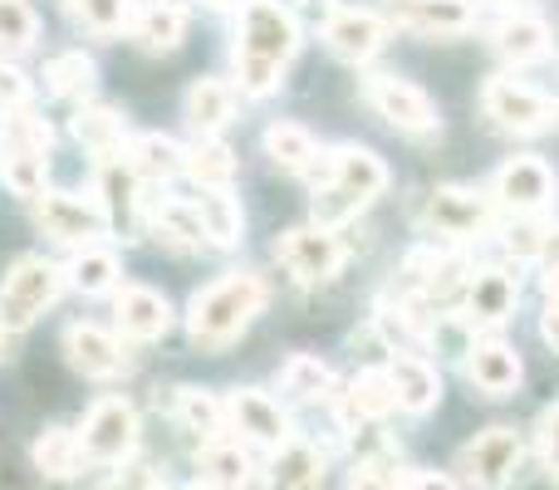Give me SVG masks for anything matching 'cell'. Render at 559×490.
Wrapping results in <instances>:
<instances>
[{
    "label": "cell",
    "instance_id": "23",
    "mask_svg": "<svg viewBox=\"0 0 559 490\" xmlns=\"http://www.w3.org/2000/svg\"><path fill=\"white\" fill-rule=\"evenodd\" d=\"M123 167L138 182H173L187 167V147L167 133H138L133 143L123 147Z\"/></svg>",
    "mask_w": 559,
    "mask_h": 490
},
{
    "label": "cell",
    "instance_id": "37",
    "mask_svg": "<svg viewBox=\"0 0 559 490\" xmlns=\"http://www.w3.org/2000/svg\"><path fill=\"white\" fill-rule=\"evenodd\" d=\"M94 79H98L94 59L79 55V49H69V55H55L45 64V88L55 98H84L88 88H94Z\"/></svg>",
    "mask_w": 559,
    "mask_h": 490
},
{
    "label": "cell",
    "instance_id": "35",
    "mask_svg": "<svg viewBox=\"0 0 559 490\" xmlns=\"http://www.w3.org/2000/svg\"><path fill=\"white\" fill-rule=\"evenodd\" d=\"M280 387H285L295 403H319V397L334 393V373H329V363H319L314 354H295L280 368Z\"/></svg>",
    "mask_w": 559,
    "mask_h": 490
},
{
    "label": "cell",
    "instance_id": "4",
    "mask_svg": "<svg viewBox=\"0 0 559 490\" xmlns=\"http://www.w3.org/2000/svg\"><path fill=\"white\" fill-rule=\"evenodd\" d=\"M59 295H64V270L49 265L45 255L15 260L10 275L0 279V328L5 334H25L29 324L45 319V309H55Z\"/></svg>",
    "mask_w": 559,
    "mask_h": 490
},
{
    "label": "cell",
    "instance_id": "25",
    "mask_svg": "<svg viewBox=\"0 0 559 490\" xmlns=\"http://www.w3.org/2000/svg\"><path fill=\"white\" fill-rule=\"evenodd\" d=\"M466 378H472V387H481L486 397H511L515 387H521L525 368H521V354L506 344H472V354H466Z\"/></svg>",
    "mask_w": 559,
    "mask_h": 490
},
{
    "label": "cell",
    "instance_id": "34",
    "mask_svg": "<svg viewBox=\"0 0 559 490\" xmlns=\"http://www.w3.org/2000/svg\"><path fill=\"white\" fill-rule=\"evenodd\" d=\"M64 275L79 295H108L123 279V265H118V255L108 246H79V255L69 260Z\"/></svg>",
    "mask_w": 559,
    "mask_h": 490
},
{
    "label": "cell",
    "instance_id": "21",
    "mask_svg": "<svg viewBox=\"0 0 559 490\" xmlns=\"http://www.w3.org/2000/svg\"><path fill=\"white\" fill-rule=\"evenodd\" d=\"M388 378H393L397 407H403L407 417H427L437 403H442V373H437L423 354H393Z\"/></svg>",
    "mask_w": 559,
    "mask_h": 490
},
{
    "label": "cell",
    "instance_id": "26",
    "mask_svg": "<svg viewBox=\"0 0 559 490\" xmlns=\"http://www.w3.org/2000/svg\"><path fill=\"white\" fill-rule=\"evenodd\" d=\"M550 25H545L540 15H531V10H511V15L496 25V55L506 59V64H535V59L550 55Z\"/></svg>",
    "mask_w": 559,
    "mask_h": 490
},
{
    "label": "cell",
    "instance_id": "47",
    "mask_svg": "<svg viewBox=\"0 0 559 490\" xmlns=\"http://www.w3.org/2000/svg\"><path fill=\"white\" fill-rule=\"evenodd\" d=\"M202 5H212V10H231V5H246V0H202Z\"/></svg>",
    "mask_w": 559,
    "mask_h": 490
},
{
    "label": "cell",
    "instance_id": "28",
    "mask_svg": "<svg viewBox=\"0 0 559 490\" xmlns=\"http://www.w3.org/2000/svg\"><path fill=\"white\" fill-rule=\"evenodd\" d=\"M74 138L98 157V163H123V147H128V128L118 108L104 104H88L74 113Z\"/></svg>",
    "mask_w": 559,
    "mask_h": 490
},
{
    "label": "cell",
    "instance_id": "44",
    "mask_svg": "<svg viewBox=\"0 0 559 490\" xmlns=\"http://www.w3.org/2000/svg\"><path fill=\"white\" fill-rule=\"evenodd\" d=\"M344 490H397V481L383 471V466H373V462H358L354 471H348V486Z\"/></svg>",
    "mask_w": 559,
    "mask_h": 490
},
{
    "label": "cell",
    "instance_id": "24",
    "mask_svg": "<svg viewBox=\"0 0 559 490\" xmlns=\"http://www.w3.org/2000/svg\"><path fill=\"white\" fill-rule=\"evenodd\" d=\"M251 476H255V462L241 442H226V437L202 442V452H197V481L206 490H246Z\"/></svg>",
    "mask_w": 559,
    "mask_h": 490
},
{
    "label": "cell",
    "instance_id": "27",
    "mask_svg": "<svg viewBox=\"0 0 559 490\" xmlns=\"http://www.w3.org/2000/svg\"><path fill=\"white\" fill-rule=\"evenodd\" d=\"M29 462L45 481H74L84 471V442H79L74 427H45L29 446Z\"/></svg>",
    "mask_w": 559,
    "mask_h": 490
},
{
    "label": "cell",
    "instance_id": "52",
    "mask_svg": "<svg viewBox=\"0 0 559 490\" xmlns=\"http://www.w3.org/2000/svg\"><path fill=\"white\" fill-rule=\"evenodd\" d=\"M555 123H559V108H555Z\"/></svg>",
    "mask_w": 559,
    "mask_h": 490
},
{
    "label": "cell",
    "instance_id": "42",
    "mask_svg": "<svg viewBox=\"0 0 559 490\" xmlns=\"http://www.w3.org/2000/svg\"><path fill=\"white\" fill-rule=\"evenodd\" d=\"M535 442H540V456H545V471L559 481V403H550L535 422Z\"/></svg>",
    "mask_w": 559,
    "mask_h": 490
},
{
    "label": "cell",
    "instance_id": "48",
    "mask_svg": "<svg viewBox=\"0 0 559 490\" xmlns=\"http://www.w3.org/2000/svg\"><path fill=\"white\" fill-rule=\"evenodd\" d=\"M486 5H506V10H515V5H525V0H486Z\"/></svg>",
    "mask_w": 559,
    "mask_h": 490
},
{
    "label": "cell",
    "instance_id": "43",
    "mask_svg": "<svg viewBox=\"0 0 559 490\" xmlns=\"http://www.w3.org/2000/svg\"><path fill=\"white\" fill-rule=\"evenodd\" d=\"M29 108V79L15 64H0V113H20Z\"/></svg>",
    "mask_w": 559,
    "mask_h": 490
},
{
    "label": "cell",
    "instance_id": "36",
    "mask_svg": "<svg viewBox=\"0 0 559 490\" xmlns=\"http://www.w3.org/2000/svg\"><path fill=\"white\" fill-rule=\"evenodd\" d=\"M182 172H192L197 187H231L236 182V153L226 143H216V138H202L197 147H187Z\"/></svg>",
    "mask_w": 559,
    "mask_h": 490
},
{
    "label": "cell",
    "instance_id": "40",
    "mask_svg": "<svg viewBox=\"0 0 559 490\" xmlns=\"http://www.w3.org/2000/svg\"><path fill=\"white\" fill-rule=\"evenodd\" d=\"M74 10L94 35H118L128 25V0H74Z\"/></svg>",
    "mask_w": 559,
    "mask_h": 490
},
{
    "label": "cell",
    "instance_id": "8",
    "mask_svg": "<svg viewBox=\"0 0 559 490\" xmlns=\"http://www.w3.org/2000/svg\"><path fill=\"white\" fill-rule=\"evenodd\" d=\"M481 108H486V118H491L501 133H515V138H531V133L555 128V104H550V98H545L540 88L511 79V74L486 79Z\"/></svg>",
    "mask_w": 559,
    "mask_h": 490
},
{
    "label": "cell",
    "instance_id": "15",
    "mask_svg": "<svg viewBox=\"0 0 559 490\" xmlns=\"http://www.w3.org/2000/svg\"><path fill=\"white\" fill-rule=\"evenodd\" d=\"M383 20L397 29H413L427 39H452L476 25L472 0H388Z\"/></svg>",
    "mask_w": 559,
    "mask_h": 490
},
{
    "label": "cell",
    "instance_id": "39",
    "mask_svg": "<svg viewBox=\"0 0 559 490\" xmlns=\"http://www.w3.org/2000/svg\"><path fill=\"white\" fill-rule=\"evenodd\" d=\"M35 35H39V20L29 10V0H0V49L20 55V49L35 45Z\"/></svg>",
    "mask_w": 559,
    "mask_h": 490
},
{
    "label": "cell",
    "instance_id": "16",
    "mask_svg": "<svg viewBox=\"0 0 559 490\" xmlns=\"http://www.w3.org/2000/svg\"><path fill=\"white\" fill-rule=\"evenodd\" d=\"M427 226L452 241H476L491 231V202L472 187H437L427 196Z\"/></svg>",
    "mask_w": 559,
    "mask_h": 490
},
{
    "label": "cell",
    "instance_id": "7",
    "mask_svg": "<svg viewBox=\"0 0 559 490\" xmlns=\"http://www.w3.org/2000/svg\"><path fill=\"white\" fill-rule=\"evenodd\" d=\"M525 462V437L515 427H486L456 452V471L476 490H506Z\"/></svg>",
    "mask_w": 559,
    "mask_h": 490
},
{
    "label": "cell",
    "instance_id": "11",
    "mask_svg": "<svg viewBox=\"0 0 559 490\" xmlns=\"http://www.w3.org/2000/svg\"><path fill=\"white\" fill-rule=\"evenodd\" d=\"M35 226L59 246H94L108 231V212L94 196L74 192H39L35 196Z\"/></svg>",
    "mask_w": 559,
    "mask_h": 490
},
{
    "label": "cell",
    "instance_id": "14",
    "mask_svg": "<svg viewBox=\"0 0 559 490\" xmlns=\"http://www.w3.org/2000/svg\"><path fill=\"white\" fill-rule=\"evenodd\" d=\"M555 172H550V163L545 157H511V163L496 172V182H491V192H496V202L506 206V212H515V216H540L545 206L555 202Z\"/></svg>",
    "mask_w": 559,
    "mask_h": 490
},
{
    "label": "cell",
    "instance_id": "2",
    "mask_svg": "<svg viewBox=\"0 0 559 490\" xmlns=\"http://www.w3.org/2000/svg\"><path fill=\"white\" fill-rule=\"evenodd\" d=\"M299 49V25L280 0H246L241 29H236V79L241 94L265 98L280 84L285 64Z\"/></svg>",
    "mask_w": 559,
    "mask_h": 490
},
{
    "label": "cell",
    "instance_id": "29",
    "mask_svg": "<svg viewBox=\"0 0 559 490\" xmlns=\"http://www.w3.org/2000/svg\"><path fill=\"white\" fill-rule=\"evenodd\" d=\"M192 206H197V216H202L206 246H216V250H231L236 241H241V226H246V216H241V202H236V196H231V187H197Z\"/></svg>",
    "mask_w": 559,
    "mask_h": 490
},
{
    "label": "cell",
    "instance_id": "5",
    "mask_svg": "<svg viewBox=\"0 0 559 490\" xmlns=\"http://www.w3.org/2000/svg\"><path fill=\"white\" fill-rule=\"evenodd\" d=\"M49 133L45 118H35L29 108L20 113H5V133H0V172H5L10 192L15 196H29L35 202L45 192V167H49Z\"/></svg>",
    "mask_w": 559,
    "mask_h": 490
},
{
    "label": "cell",
    "instance_id": "13",
    "mask_svg": "<svg viewBox=\"0 0 559 490\" xmlns=\"http://www.w3.org/2000/svg\"><path fill=\"white\" fill-rule=\"evenodd\" d=\"M515 304H521V279H515L506 265H486V270H472V275H466L462 319L472 328H501L506 319L515 314Z\"/></svg>",
    "mask_w": 559,
    "mask_h": 490
},
{
    "label": "cell",
    "instance_id": "31",
    "mask_svg": "<svg viewBox=\"0 0 559 490\" xmlns=\"http://www.w3.org/2000/svg\"><path fill=\"white\" fill-rule=\"evenodd\" d=\"M133 39L147 49V55H167L187 39V5L177 0H153L133 15Z\"/></svg>",
    "mask_w": 559,
    "mask_h": 490
},
{
    "label": "cell",
    "instance_id": "17",
    "mask_svg": "<svg viewBox=\"0 0 559 490\" xmlns=\"http://www.w3.org/2000/svg\"><path fill=\"white\" fill-rule=\"evenodd\" d=\"M324 45L334 49L338 59L348 64H368L378 49L388 45V20L383 10H354V5H338L329 10L324 20Z\"/></svg>",
    "mask_w": 559,
    "mask_h": 490
},
{
    "label": "cell",
    "instance_id": "46",
    "mask_svg": "<svg viewBox=\"0 0 559 490\" xmlns=\"http://www.w3.org/2000/svg\"><path fill=\"white\" fill-rule=\"evenodd\" d=\"M147 481H128V476H114V481H108L104 490H143Z\"/></svg>",
    "mask_w": 559,
    "mask_h": 490
},
{
    "label": "cell",
    "instance_id": "33",
    "mask_svg": "<svg viewBox=\"0 0 559 490\" xmlns=\"http://www.w3.org/2000/svg\"><path fill=\"white\" fill-rule=\"evenodd\" d=\"M265 153H271L275 167H285V172H314L319 157H324V147L314 143V133L299 123H271L265 128Z\"/></svg>",
    "mask_w": 559,
    "mask_h": 490
},
{
    "label": "cell",
    "instance_id": "1",
    "mask_svg": "<svg viewBox=\"0 0 559 490\" xmlns=\"http://www.w3.org/2000/svg\"><path fill=\"white\" fill-rule=\"evenodd\" d=\"M271 304V285L255 270H231V275L212 279L206 289H197L187 304V334L202 354H222L231 348L246 328L255 324V314Z\"/></svg>",
    "mask_w": 559,
    "mask_h": 490
},
{
    "label": "cell",
    "instance_id": "6",
    "mask_svg": "<svg viewBox=\"0 0 559 490\" xmlns=\"http://www.w3.org/2000/svg\"><path fill=\"white\" fill-rule=\"evenodd\" d=\"M138 437H143V427H138V407L118 393L98 397V403L84 413V427H79L84 462H94V466H128L133 452H138Z\"/></svg>",
    "mask_w": 559,
    "mask_h": 490
},
{
    "label": "cell",
    "instance_id": "22",
    "mask_svg": "<svg viewBox=\"0 0 559 490\" xmlns=\"http://www.w3.org/2000/svg\"><path fill=\"white\" fill-rule=\"evenodd\" d=\"M324 486V452L314 442L289 437L265 466V490H319Z\"/></svg>",
    "mask_w": 559,
    "mask_h": 490
},
{
    "label": "cell",
    "instance_id": "9",
    "mask_svg": "<svg viewBox=\"0 0 559 490\" xmlns=\"http://www.w3.org/2000/svg\"><path fill=\"white\" fill-rule=\"evenodd\" d=\"M364 98L368 108H373L378 118H383L388 128H397V133H437V123H442V113H437V104L427 98V88H417L413 79H397V74H368L364 79Z\"/></svg>",
    "mask_w": 559,
    "mask_h": 490
},
{
    "label": "cell",
    "instance_id": "49",
    "mask_svg": "<svg viewBox=\"0 0 559 490\" xmlns=\"http://www.w3.org/2000/svg\"><path fill=\"white\" fill-rule=\"evenodd\" d=\"M5 348H10V334H5V328H0V358H5Z\"/></svg>",
    "mask_w": 559,
    "mask_h": 490
},
{
    "label": "cell",
    "instance_id": "10",
    "mask_svg": "<svg viewBox=\"0 0 559 490\" xmlns=\"http://www.w3.org/2000/svg\"><path fill=\"white\" fill-rule=\"evenodd\" d=\"M226 432H236V442L261 446V452H280L295 437L289 413L261 387H236L226 393Z\"/></svg>",
    "mask_w": 559,
    "mask_h": 490
},
{
    "label": "cell",
    "instance_id": "45",
    "mask_svg": "<svg viewBox=\"0 0 559 490\" xmlns=\"http://www.w3.org/2000/svg\"><path fill=\"white\" fill-rule=\"evenodd\" d=\"M397 490H462L447 471H403L397 476Z\"/></svg>",
    "mask_w": 559,
    "mask_h": 490
},
{
    "label": "cell",
    "instance_id": "38",
    "mask_svg": "<svg viewBox=\"0 0 559 490\" xmlns=\"http://www.w3.org/2000/svg\"><path fill=\"white\" fill-rule=\"evenodd\" d=\"M157 241L167 246H206V231H202V216H197L192 202H177V196H167L163 206H157Z\"/></svg>",
    "mask_w": 559,
    "mask_h": 490
},
{
    "label": "cell",
    "instance_id": "20",
    "mask_svg": "<svg viewBox=\"0 0 559 490\" xmlns=\"http://www.w3.org/2000/svg\"><path fill=\"white\" fill-rule=\"evenodd\" d=\"M114 319L123 328V338H138V344H153L173 328V299L153 285H123L114 295Z\"/></svg>",
    "mask_w": 559,
    "mask_h": 490
},
{
    "label": "cell",
    "instance_id": "3",
    "mask_svg": "<svg viewBox=\"0 0 559 490\" xmlns=\"http://www.w3.org/2000/svg\"><path fill=\"white\" fill-rule=\"evenodd\" d=\"M388 187V167L368 147H334L319 157V187H314V226H344L358 216L378 192Z\"/></svg>",
    "mask_w": 559,
    "mask_h": 490
},
{
    "label": "cell",
    "instance_id": "12",
    "mask_svg": "<svg viewBox=\"0 0 559 490\" xmlns=\"http://www.w3.org/2000/svg\"><path fill=\"white\" fill-rule=\"evenodd\" d=\"M275 260L299 279V285H324L344 265V241L329 226H295L275 241Z\"/></svg>",
    "mask_w": 559,
    "mask_h": 490
},
{
    "label": "cell",
    "instance_id": "19",
    "mask_svg": "<svg viewBox=\"0 0 559 490\" xmlns=\"http://www.w3.org/2000/svg\"><path fill=\"white\" fill-rule=\"evenodd\" d=\"M388 413H397V387L388 378V368H358L348 393H338V427L358 432V427L383 422Z\"/></svg>",
    "mask_w": 559,
    "mask_h": 490
},
{
    "label": "cell",
    "instance_id": "30",
    "mask_svg": "<svg viewBox=\"0 0 559 490\" xmlns=\"http://www.w3.org/2000/svg\"><path fill=\"white\" fill-rule=\"evenodd\" d=\"M182 108H187V123H192L197 133L216 138L236 118V88L226 84V79H197V84L187 88Z\"/></svg>",
    "mask_w": 559,
    "mask_h": 490
},
{
    "label": "cell",
    "instance_id": "18",
    "mask_svg": "<svg viewBox=\"0 0 559 490\" xmlns=\"http://www.w3.org/2000/svg\"><path fill=\"white\" fill-rule=\"evenodd\" d=\"M64 358L74 373L94 378V383H114V378L128 373V354L118 344V334L98 324H69L64 328Z\"/></svg>",
    "mask_w": 559,
    "mask_h": 490
},
{
    "label": "cell",
    "instance_id": "50",
    "mask_svg": "<svg viewBox=\"0 0 559 490\" xmlns=\"http://www.w3.org/2000/svg\"><path fill=\"white\" fill-rule=\"evenodd\" d=\"M143 490H173V486H153V481H147V486H143Z\"/></svg>",
    "mask_w": 559,
    "mask_h": 490
},
{
    "label": "cell",
    "instance_id": "51",
    "mask_svg": "<svg viewBox=\"0 0 559 490\" xmlns=\"http://www.w3.org/2000/svg\"><path fill=\"white\" fill-rule=\"evenodd\" d=\"M314 5H334V0H314Z\"/></svg>",
    "mask_w": 559,
    "mask_h": 490
},
{
    "label": "cell",
    "instance_id": "32",
    "mask_svg": "<svg viewBox=\"0 0 559 490\" xmlns=\"http://www.w3.org/2000/svg\"><path fill=\"white\" fill-rule=\"evenodd\" d=\"M173 417L182 432L202 437V442H216L226 432V403L212 397L206 387H177L173 393Z\"/></svg>",
    "mask_w": 559,
    "mask_h": 490
},
{
    "label": "cell",
    "instance_id": "41",
    "mask_svg": "<svg viewBox=\"0 0 559 490\" xmlns=\"http://www.w3.org/2000/svg\"><path fill=\"white\" fill-rule=\"evenodd\" d=\"M545 236H550V222H535V216H521V222L511 226V246L521 260H540V250H545Z\"/></svg>",
    "mask_w": 559,
    "mask_h": 490
}]
</instances>
